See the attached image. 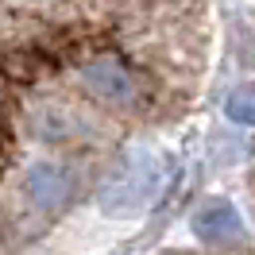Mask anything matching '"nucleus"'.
Masks as SVG:
<instances>
[{"instance_id":"nucleus-1","label":"nucleus","mask_w":255,"mask_h":255,"mask_svg":"<svg viewBox=\"0 0 255 255\" xmlns=\"http://www.w3.org/2000/svg\"><path fill=\"white\" fill-rule=\"evenodd\" d=\"M159 190H162V170L147 159L139 166H131L124 178H116L112 186H105L101 197H97V205L105 213H116V217H131V213L151 205L159 197Z\"/></svg>"},{"instance_id":"nucleus-2","label":"nucleus","mask_w":255,"mask_h":255,"mask_svg":"<svg viewBox=\"0 0 255 255\" xmlns=\"http://www.w3.org/2000/svg\"><path fill=\"white\" fill-rule=\"evenodd\" d=\"M81 81H85V89L101 101H109V105H131L135 101V81L128 74L120 62H112V58H97V62H85L81 66Z\"/></svg>"},{"instance_id":"nucleus-3","label":"nucleus","mask_w":255,"mask_h":255,"mask_svg":"<svg viewBox=\"0 0 255 255\" xmlns=\"http://www.w3.org/2000/svg\"><path fill=\"white\" fill-rule=\"evenodd\" d=\"M70 193H74V178L66 166L58 162H35L31 170H27V197H31L39 209H47V213H58V209L70 201Z\"/></svg>"},{"instance_id":"nucleus-4","label":"nucleus","mask_w":255,"mask_h":255,"mask_svg":"<svg viewBox=\"0 0 255 255\" xmlns=\"http://www.w3.org/2000/svg\"><path fill=\"white\" fill-rule=\"evenodd\" d=\"M240 213L228 201H209L193 213V236L201 244H232L240 236Z\"/></svg>"},{"instance_id":"nucleus-5","label":"nucleus","mask_w":255,"mask_h":255,"mask_svg":"<svg viewBox=\"0 0 255 255\" xmlns=\"http://www.w3.org/2000/svg\"><path fill=\"white\" fill-rule=\"evenodd\" d=\"M224 112H228V120H236V124H255V85L236 89V93L224 101Z\"/></svg>"}]
</instances>
